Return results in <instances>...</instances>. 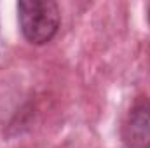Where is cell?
<instances>
[{
    "instance_id": "1",
    "label": "cell",
    "mask_w": 150,
    "mask_h": 148,
    "mask_svg": "<svg viewBox=\"0 0 150 148\" xmlns=\"http://www.w3.org/2000/svg\"><path fill=\"white\" fill-rule=\"evenodd\" d=\"M19 26L25 38L42 45L56 35L59 28V7L52 0H23L18 4Z\"/></svg>"
},
{
    "instance_id": "2",
    "label": "cell",
    "mask_w": 150,
    "mask_h": 148,
    "mask_svg": "<svg viewBox=\"0 0 150 148\" xmlns=\"http://www.w3.org/2000/svg\"><path fill=\"white\" fill-rule=\"evenodd\" d=\"M120 138L127 148H150V101H138L127 113Z\"/></svg>"
},
{
    "instance_id": "3",
    "label": "cell",
    "mask_w": 150,
    "mask_h": 148,
    "mask_svg": "<svg viewBox=\"0 0 150 148\" xmlns=\"http://www.w3.org/2000/svg\"><path fill=\"white\" fill-rule=\"evenodd\" d=\"M149 23H150V7H149Z\"/></svg>"
}]
</instances>
